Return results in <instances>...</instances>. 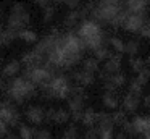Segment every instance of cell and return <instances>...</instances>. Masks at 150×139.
I'll return each instance as SVG.
<instances>
[{
    "label": "cell",
    "instance_id": "cell-7",
    "mask_svg": "<svg viewBox=\"0 0 150 139\" xmlns=\"http://www.w3.org/2000/svg\"><path fill=\"white\" fill-rule=\"evenodd\" d=\"M102 32H103L102 26L98 24V23H95L94 19L87 18V19H84V21H81V24H79V28H78V31H76V34H78L79 37L82 39V41H86V39L94 37V36L102 34Z\"/></svg>",
    "mask_w": 150,
    "mask_h": 139
},
{
    "label": "cell",
    "instance_id": "cell-20",
    "mask_svg": "<svg viewBox=\"0 0 150 139\" xmlns=\"http://www.w3.org/2000/svg\"><path fill=\"white\" fill-rule=\"evenodd\" d=\"M69 120H71V113H69V110H66V108H57L53 123H57V125H65V123L69 121Z\"/></svg>",
    "mask_w": 150,
    "mask_h": 139
},
{
    "label": "cell",
    "instance_id": "cell-10",
    "mask_svg": "<svg viewBox=\"0 0 150 139\" xmlns=\"http://www.w3.org/2000/svg\"><path fill=\"white\" fill-rule=\"evenodd\" d=\"M73 79L76 81V84L81 87H87V86H92L95 83V74H91L84 70H79V71H74L71 74Z\"/></svg>",
    "mask_w": 150,
    "mask_h": 139
},
{
    "label": "cell",
    "instance_id": "cell-38",
    "mask_svg": "<svg viewBox=\"0 0 150 139\" xmlns=\"http://www.w3.org/2000/svg\"><path fill=\"white\" fill-rule=\"evenodd\" d=\"M7 134H8V126L4 121H0V139L7 138Z\"/></svg>",
    "mask_w": 150,
    "mask_h": 139
},
{
    "label": "cell",
    "instance_id": "cell-12",
    "mask_svg": "<svg viewBox=\"0 0 150 139\" xmlns=\"http://www.w3.org/2000/svg\"><path fill=\"white\" fill-rule=\"evenodd\" d=\"M131 123H132L134 126V131H136V134L139 136H144L147 133V129H149V115H136L132 120H131Z\"/></svg>",
    "mask_w": 150,
    "mask_h": 139
},
{
    "label": "cell",
    "instance_id": "cell-19",
    "mask_svg": "<svg viewBox=\"0 0 150 139\" xmlns=\"http://www.w3.org/2000/svg\"><path fill=\"white\" fill-rule=\"evenodd\" d=\"M82 70L87 71V73H91V74H97L98 71H100V61H98L97 58H94V57L86 58V60L82 61Z\"/></svg>",
    "mask_w": 150,
    "mask_h": 139
},
{
    "label": "cell",
    "instance_id": "cell-4",
    "mask_svg": "<svg viewBox=\"0 0 150 139\" xmlns=\"http://www.w3.org/2000/svg\"><path fill=\"white\" fill-rule=\"evenodd\" d=\"M20 112H18V108L13 105V103L10 102V100H4V102H0V121H4L7 126H10V128H15V126H18L20 128Z\"/></svg>",
    "mask_w": 150,
    "mask_h": 139
},
{
    "label": "cell",
    "instance_id": "cell-5",
    "mask_svg": "<svg viewBox=\"0 0 150 139\" xmlns=\"http://www.w3.org/2000/svg\"><path fill=\"white\" fill-rule=\"evenodd\" d=\"M24 78L33 81V83L36 84V86H39L40 89H44V87H47L52 83L55 74L50 73V71L44 66H37V68H33V70H24Z\"/></svg>",
    "mask_w": 150,
    "mask_h": 139
},
{
    "label": "cell",
    "instance_id": "cell-24",
    "mask_svg": "<svg viewBox=\"0 0 150 139\" xmlns=\"http://www.w3.org/2000/svg\"><path fill=\"white\" fill-rule=\"evenodd\" d=\"M111 116H113L115 126H120V128H123V126L127 123V113L124 112L123 108H121V110H116L115 113H111Z\"/></svg>",
    "mask_w": 150,
    "mask_h": 139
},
{
    "label": "cell",
    "instance_id": "cell-30",
    "mask_svg": "<svg viewBox=\"0 0 150 139\" xmlns=\"http://www.w3.org/2000/svg\"><path fill=\"white\" fill-rule=\"evenodd\" d=\"M16 37H18V31H11V29H5V31H2V41H4V45L13 42Z\"/></svg>",
    "mask_w": 150,
    "mask_h": 139
},
{
    "label": "cell",
    "instance_id": "cell-2",
    "mask_svg": "<svg viewBox=\"0 0 150 139\" xmlns=\"http://www.w3.org/2000/svg\"><path fill=\"white\" fill-rule=\"evenodd\" d=\"M71 87L73 86L69 84V79L65 74H57L52 79V83L42 89V92H44V97H47V99L68 100L69 96H71Z\"/></svg>",
    "mask_w": 150,
    "mask_h": 139
},
{
    "label": "cell",
    "instance_id": "cell-42",
    "mask_svg": "<svg viewBox=\"0 0 150 139\" xmlns=\"http://www.w3.org/2000/svg\"><path fill=\"white\" fill-rule=\"evenodd\" d=\"M5 139H18V136L15 134V133H8L7 138H5Z\"/></svg>",
    "mask_w": 150,
    "mask_h": 139
},
{
    "label": "cell",
    "instance_id": "cell-25",
    "mask_svg": "<svg viewBox=\"0 0 150 139\" xmlns=\"http://www.w3.org/2000/svg\"><path fill=\"white\" fill-rule=\"evenodd\" d=\"M111 55H113V53H111V50L108 48V45H107V44L102 45L100 48H97V50L94 52V58H97L98 61H107L108 58L111 57Z\"/></svg>",
    "mask_w": 150,
    "mask_h": 139
},
{
    "label": "cell",
    "instance_id": "cell-13",
    "mask_svg": "<svg viewBox=\"0 0 150 139\" xmlns=\"http://www.w3.org/2000/svg\"><path fill=\"white\" fill-rule=\"evenodd\" d=\"M81 123H82V126H86L87 129L97 128V112H95L92 107H86Z\"/></svg>",
    "mask_w": 150,
    "mask_h": 139
},
{
    "label": "cell",
    "instance_id": "cell-45",
    "mask_svg": "<svg viewBox=\"0 0 150 139\" xmlns=\"http://www.w3.org/2000/svg\"><path fill=\"white\" fill-rule=\"evenodd\" d=\"M132 139H134V138H132Z\"/></svg>",
    "mask_w": 150,
    "mask_h": 139
},
{
    "label": "cell",
    "instance_id": "cell-32",
    "mask_svg": "<svg viewBox=\"0 0 150 139\" xmlns=\"http://www.w3.org/2000/svg\"><path fill=\"white\" fill-rule=\"evenodd\" d=\"M69 97H82V99H86L87 100V92H86V89L84 87H81V86H73L71 87V96Z\"/></svg>",
    "mask_w": 150,
    "mask_h": 139
},
{
    "label": "cell",
    "instance_id": "cell-1",
    "mask_svg": "<svg viewBox=\"0 0 150 139\" xmlns=\"http://www.w3.org/2000/svg\"><path fill=\"white\" fill-rule=\"evenodd\" d=\"M36 92H37V86L33 81L26 79L24 76L13 78L10 81V84L7 86V94L16 103H23L26 99H31V97L36 96Z\"/></svg>",
    "mask_w": 150,
    "mask_h": 139
},
{
    "label": "cell",
    "instance_id": "cell-34",
    "mask_svg": "<svg viewBox=\"0 0 150 139\" xmlns=\"http://www.w3.org/2000/svg\"><path fill=\"white\" fill-rule=\"evenodd\" d=\"M42 13H44V21H45V23L52 21L53 15H55V3H52V5L47 6L45 10H42Z\"/></svg>",
    "mask_w": 150,
    "mask_h": 139
},
{
    "label": "cell",
    "instance_id": "cell-43",
    "mask_svg": "<svg viewBox=\"0 0 150 139\" xmlns=\"http://www.w3.org/2000/svg\"><path fill=\"white\" fill-rule=\"evenodd\" d=\"M147 24H149V26H150V16H149V19H147Z\"/></svg>",
    "mask_w": 150,
    "mask_h": 139
},
{
    "label": "cell",
    "instance_id": "cell-15",
    "mask_svg": "<svg viewBox=\"0 0 150 139\" xmlns=\"http://www.w3.org/2000/svg\"><path fill=\"white\" fill-rule=\"evenodd\" d=\"M97 129H115L111 113H107V112L97 113Z\"/></svg>",
    "mask_w": 150,
    "mask_h": 139
},
{
    "label": "cell",
    "instance_id": "cell-37",
    "mask_svg": "<svg viewBox=\"0 0 150 139\" xmlns=\"http://www.w3.org/2000/svg\"><path fill=\"white\" fill-rule=\"evenodd\" d=\"M139 36H140V37H144V39H149V41H150V26L147 24V23H145V26L140 29Z\"/></svg>",
    "mask_w": 150,
    "mask_h": 139
},
{
    "label": "cell",
    "instance_id": "cell-40",
    "mask_svg": "<svg viewBox=\"0 0 150 139\" xmlns=\"http://www.w3.org/2000/svg\"><path fill=\"white\" fill-rule=\"evenodd\" d=\"M142 103H144V107H147V108H150V96H145L142 99Z\"/></svg>",
    "mask_w": 150,
    "mask_h": 139
},
{
    "label": "cell",
    "instance_id": "cell-8",
    "mask_svg": "<svg viewBox=\"0 0 150 139\" xmlns=\"http://www.w3.org/2000/svg\"><path fill=\"white\" fill-rule=\"evenodd\" d=\"M140 103H142V97L140 96H136V94H131L127 92L126 96L123 97V102H121V107L123 110L127 113V115H132L139 110Z\"/></svg>",
    "mask_w": 150,
    "mask_h": 139
},
{
    "label": "cell",
    "instance_id": "cell-11",
    "mask_svg": "<svg viewBox=\"0 0 150 139\" xmlns=\"http://www.w3.org/2000/svg\"><path fill=\"white\" fill-rule=\"evenodd\" d=\"M121 60H123V57H121L120 53H113V55H111V57L103 63V70L107 71L108 74H111V76H113V74H116V73H120Z\"/></svg>",
    "mask_w": 150,
    "mask_h": 139
},
{
    "label": "cell",
    "instance_id": "cell-35",
    "mask_svg": "<svg viewBox=\"0 0 150 139\" xmlns=\"http://www.w3.org/2000/svg\"><path fill=\"white\" fill-rule=\"evenodd\" d=\"M98 131V139H115L113 129H97Z\"/></svg>",
    "mask_w": 150,
    "mask_h": 139
},
{
    "label": "cell",
    "instance_id": "cell-44",
    "mask_svg": "<svg viewBox=\"0 0 150 139\" xmlns=\"http://www.w3.org/2000/svg\"><path fill=\"white\" fill-rule=\"evenodd\" d=\"M58 139H63V138H58Z\"/></svg>",
    "mask_w": 150,
    "mask_h": 139
},
{
    "label": "cell",
    "instance_id": "cell-41",
    "mask_svg": "<svg viewBox=\"0 0 150 139\" xmlns=\"http://www.w3.org/2000/svg\"><path fill=\"white\" fill-rule=\"evenodd\" d=\"M115 139H129V138H127V134H126V133L120 131V133H118L116 136H115Z\"/></svg>",
    "mask_w": 150,
    "mask_h": 139
},
{
    "label": "cell",
    "instance_id": "cell-9",
    "mask_svg": "<svg viewBox=\"0 0 150 139\" xmlns=\"http://www.w3.org/2000/svg\"><path fill=\"white\" fill-rule=\"evenodd\" d=\"M45 112L47 110H44L40 105H31L26 110V118L33 125H40L45 121Z\"/></svg>",
    "mask_w": 150,
    "mask_h": 139
},
{
    "label": "cell",
    "instance_id": "cell-31",
    "mask_svg": "<svg viewBox=\"0 0 150 139\" xmlns=\"http://www.w3.org/2000/svg\"><path fill=\"white\" fill-rule=\"evenodd\" d=\"M136 79L139 81V83L142 84V86H145V84L149 83V79H150V68H149V66H145V68H144V70L136 76Z\"/></svg>",
    "mask_w": 150,
    "mask_h": 139
},
{
    "label": "cell",
    "instance_id": "cell-36",
    "mask_svg": "<svg viewBox=\"0 0 150 139\" xmlns=\"http://www.w3.org/2000/svg\"><path fill=\"white\" fill-rule=\"evenodd\" d=\"M82 139H98V131H97V128L87 129V131H86V134L82 136Z\"/></svg>",
    "mask_w": 150,
    "mask_h": 139
},
{
    "label": "cell",
    "instance_id": "cell-22",
    "mask_svg": "<svg viewBox=\"0 0 150 139\" xmlns=\"http://www.w3.org/2000/svg\"><path fill=\"white\" fill-rule=\"evenodd\" d=\"M108 44L111 45V48L115 50V53H124V45H126V42L121 41V37H118V36H113V37L108 39Z\"/></svg>",
    "mask_w": 150,
    "mask_h": 139
},
{
    "label": "cell",
    "instance_id": "cell-18",
    "mask_svg": "<svg viewBox=\"0 0 150 139\" xmlns=\"http://www.w3.org/2000/svg\"><path fill=\"white\" fill-rule=\"evenodd\" d=\"M102 103H103L107 108H111V110H118L120 107V96L118 94H105L102 96Z\"/></svg>",
    "mask_w": 150,
    "mask_h": 139
},
{
    "label": "cell",
    "instance_id": "cell-16",
    "mask_svg": "<svg viewBox=\"0 0 150 139\" xmlns=\"http://www.w3.org/2000/svg\"><path fill=\"white\" fill-rule=\"evenodd\" d=\"M124 8L129 13H147L149 2H142V0H127V2H124Z\"/></svg>",
    "mask_w": 150,
    "mask_h": 139
},
{
    "label": "cell",
    "instance_id": "cell-29",
    "mask_svg": "<svg viewBox=\"0 0 150 139\" xmlns=\"http://www.w3.org/2000/svg\"><path fill=\"white\" fill-rule=\"evenodd\" d=\"M20 138L21 139H34V128H29V126L20 125Z\"/></svg>",
    "mask_w": 150,
    "mask_h": 139
},
{
    "label": "cell",
    "instance_id": "cell-21",
    "mask_svg": "<svg viewBox=\"0 0 150 139\" xmlns=\"http://www.w3.org/2000/svg\"><path fill=\"white\" fill-rule=\"evenodd\" d=\"M139 50H140V44L137 39H129L126 42V45H124V53L131 55V57H137Z\"/></svg>",
    "mask_w": 150,
    "mask_h": 139
},
{
    "label": "cell",
    "instance_id": "cell-39",
    "mask_svg": "<svg viewBox=\"0 0 150 139\" xmlns=\"http://www.w3.org/2000/svg\"><path fill=\"white\" fill-rule=\"evenodd\" d=\"M55 112L57 108H49L45 112V121H53V118H55Z\"/></svg>",
    "mask_w": 150,
    "mask_h": 139
},
{
    "label": "cell",
    "instance_id": "cell-3",
    "mask_svg": "<svg viewBox=\"0 0 150 139\" xmlns=\"http://www.w3.org/2000/svg\"><path fill=\"white\" fill-rule=\"evenodd\" d=\"M31 21V15L26 8H24L23 3H13L11 5V13L7 19V29L11 31H23L26 29V26Z\"/></svg>",
    "mask_w": 150,
    "mask_h": 139
},
{
    "label": "cell",
    "instance_id": "cell-33",
    "mask_svg": "<svg viewBox=\"0 0 150 139\" xmlns=\"http://www.w3.org/2000/svg\"><path fill=\"white\" fill-rule=\"evenodd\" d=\"M34 139H52V133L49 129H36L34 128Z\"/></svg>",
    "mask_w": 150,
    "mask_h": 139
},
{
    "label": "cell",
    "instance_id": "cell-23",
    "mask_svg": "<svg viewBox=\"0 0 150 139\" xmlns=\"http://www.w3.org/2000/svg\"><path fill=\"white\" fill-rule=\"evenodd\" d=\"M129 66H131V70H132L136 74H139L140 71L147 66V65H145V60H144V58H140V57H131L129 58Z\"/></svg>",
    "mask_w": 150,
    "mask_h": 139
},
{
    "label": "cell",
    "instance_id": "cell-17",
    "mask_svg": "<svg viewBox=\"0 0 150 139\" xmlns=\"http://www.w3.org/2000/svg\"><path fill=\"white\" fill-rule=\"evenodd\" d=\"M79 21H82V16H81V11L78 10H69L68 15L65 16V19H63V24L66 26V28H73V26L79 24Z\"/></svg>",
    "mask_w": 150,
    "mask_h": 139
},
{
    "label": "cell",
    "instance_id": "cell-26",
    "mask_svg": "<svg viewBox=\"0 0 150 139\" xmlns=\"http://www.w3.org/2000/svg\"><path fill=\"white\" fill-rule=\"evenodd\" d=\"M107 83H108V81H107ZM110 83L113 84L115 87H118V89H121V87H123L124 84L127 83V78H126V74H124V73H121V71H120V73L113 74V76L110 78Z\"/></svg>",
    "mask_w": 150,
    "mask_h": 139
},
{
    "label": "cell",
    "instance_id": "cell-27",
    "mask_svg": "<svg viewBox=\"0 0 150 139\" xmlns=\"http://www.w3.org/2000/svg\"><path fill=\"white\" fill-rule=\"evenodd\" d=\"M18 37L23 39L24 42H29V44H33V42H39L37 41V34L34 31H31V29H23V31L18 32Z\"/></svg>",
    "mask_w": 150,
    "mask_h": 139
},
{
    "label": "cell",
    "instance_id": "cell-6",
    "mask_svg": "<svg viewBox=\"0 0 150 139\" xmlns=\"http://www.w3.org/2000/svg\"><path fill=\"white\" fill-rule=\"evenodd\" d=\"M147 19H149L147 18V13H129L127 11L126 19H124V24H123V29L127 31V32H140V29L145 26Z\"/></svg>",
    "mask_w": 150,
    "mask_h": 139
},
{
    "label": "cell",
    "instance_id": "cell-14",
    "mask_svg": "<svg viewBox=\"0 0 150 139\" xmlns=\"http://www.w3.org/2000/svg\"><path fill=\"white\" fill-rule=\"evenodd\" d=\"M21 71V61L20 60H10L2 70V78H16V74Z\"/></svg>",
    "mask_w": 150,
    "mask_h": 139
},
{
    "label": "cell",
    "instance_id": "cell-28",
    "mask_svg": "<svg viewBox=\"0 0 150 139\" xmlns=\"http://www.w3.org/2000/svg\"><path fill=\"white\" fill-rule=\"evenodd\" d=\"M144 87H145V86H142V84H140L139 81L136 79V78H132V79H131V83H129V91H127V92L136 94V96H140V97H142Z\"/></svg>",
    "mask_w": 150,
    "mask_h": 139
}]
</instances>
